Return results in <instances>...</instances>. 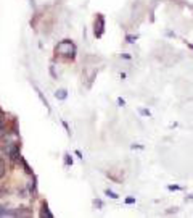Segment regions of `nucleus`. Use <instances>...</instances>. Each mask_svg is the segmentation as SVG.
<instances>
[{"label": "nucleus", "mask_w": 193, "mask_h": 218, "mask_svg": "<svg viewBox=\"0 0 193 218\" xmlns=\"http://www.w3.org/2000/svg\"><path fill=\"white\" fill-rule=\"evenodd\" d=\"M56 52H60L63 55H69V57H74L76 55V47L73 45L71 41H61L60 44L56 45Z\"/></svg>", "instance_id": "obj_1"}, {"label": "nucleus", "mask_w": 193, "mask_h": 218, "mask_svg": "<svg viewBox=\"0 0 193 218\" xmlns=\"http://www.w3.org/2000/svg\"><path fill=\"white\" fill-rule=\"evenodd\" d=\"M103 32H105V16L98 13L95 20V37H101Z\"/></svg>", "instance_id": "obj_2"}, {"label": "nucleus", "mask_w": 193, "mask_h": 218, "mask_svg": "<svg viewBox=\"0 0 193 218\" xmlns=\"http://www.w3.org/2000/svg\"><path fill=\"white\" fill-rule=\"evenodd\" d=\"M55 97H56L58 100H64V99L68 97V92H66L64 89H60V91L55 92Z\"/></svg>", "instance_id": "obj_3"}, {"label": "nucleus", "mask_w": 193, "mask_h": 218, "mask_svg": "<svg viewBox=\"0 0 193 218\" xmlns=\"http://www.w3.org/2000/svg\"><path fill=\"white\" fill-rule=\"evenodd\" d=\"M40 216H48V218H53V213H52L50 210H48V205H47V204H44V207H42Z\"/></svg>", "instance_id": "obj_4"}, {"label": "nucleus", "mask_w": 193, "mask_h": 218, "mask_svg": "<svg viewBox=\"0 0 193 218\" xmlns=\"http://www.w3.org/2000/svg\"><path fill=\"white\" fill-rule=\"evenodd\" d=\"M7 166H5V162L2 158H0V179H2L3 176H5V173H7V170H5Z\"/></svg>", "instance_id": "obj_5"}, {"label": "nucleus", "mask_w": 193, "mask_h": 218, "mask_svg": "<svg viewBox=\"0 0 193 218\" xmlns=\"http://www.w3.org/2000/svg\"><path fill=\"white\" fill-rule=\"evenodd\" d=\"M35 91H37V94H39V97H40V100H42V102H44V105H45V107H47V108H48V110H50V107H48V102H47V99H45V97H44V94H42V92H40V91H39V89H37V87H35Z\"/></svg>", "instance_id": "obj_6"}, {"label": "nucleus", "mask_w": 193, "mask_h": 218, "mask_svg": "<svg viewBox=\"0 0 193 218\" xmlns=\"http://www.w3.org/2000/svg\"><path fill=\"white\" fill-rule=\"evenodd\" d=\"M71 165H73V158L69 154H66L64 155V166H71Z\"/></svg>", "instance_id": "obj_7"}, {"label": "nucleus", "mask_w": 193, "mask_h": 218, "mask_svg": "<svg viewBox=\"0 0 193 218\" xmlns=\"http://www.w3.org/2000/svg\"><path fill=\"white\" fill-rule=\"evenodd\" d=\"M139 39V36H130V34H127V36H125V41H127L129 44H134L135 41H137Z\"/></svg>", "instance_id": "obj_8"}, {"label": "nucleus", "mask_w": 193, "mask_h": 218, "mask_svg": "<svg viewBox=\"0 0 193 218\" xmlns=\"http://www.w3.org/2000/svg\"><path fill=\"white\" fill-rule=\"evenodd\" d=\"M105 194L106 196H108V197H111V199H118L119 196L118 194H116V192H113V191H110V189H106V191H105Z\"/></svg>", "instance_id": "obj_9"}, {"label": "nucleus", "mask_w": 193, "mask_h": 218, "mask_svg": "<svg viewBox=\"0 0 193 218\" xmlns=\"http://www.w3.org/2000/svg\"><path fill=\"white\" fill-rule=\"evenodd\" d=\"M167 189L169 191H182V187L177 186V184H171V186H167Z\"/></svg>", "instance_id": "obj_10"}, {"label": "nucleus", "mask_w": 193, "mask_h": 218, "mask_svg": "<svg viewBox=\"0 0 193 218\" xmlns=\"http://www.w3.org/2000/svg\"><path fill=\"white\" fill-rule=\"evenodd\" d=\"M140 115H143V116H150L151 113H150V110H147V108H140Z\"/></svg>", "instance_id": "obj_11"}, {"label": "nucleus", "mask_w": 193, "mask_h": 218, "mask_svg": "<svg viewBox=\"0 0 193 218\" xmlns=\"http://www.w3.org/2000/svg\"><path fill=\"white\" fill-rule=\"evenodd\" d=\"M61 123H63V126H64V129H66V134L71 136V129H69V126H68V123H66V121H61Z\"/></svg>", "instance_id": "obj_12"}, {"label": "nucleus", "mask_w": 193, "mask_h": 218, "mask_svg": "<svg viewBox=\"0 0 193 218\" xmlns=\"http://www.w3.org/2000/svg\"><path fill=\"white\" fill-rule=\"evenodd\" d=\"M118 105H119V107H124V105H125V100L121 99V97H118Z\"/></svg>", "instance_id": "obj_13"}, {"label": "nucleus", "mask_w": 193, "mask_h": 218, "mask_svg": "<svg viewBox=\"0 0 193 218\" xmlns=\"http://www.w3.org/2000/svg\"><path fill=\"white\" fill-rule=\"evenodd\" d=\"M93 204H95V207H98V208H101V207H103V202H101V201H96V199L93 201Z\"/></svg>", "instance_id": "obj_14"}, {"label": "nucleus", "mask_w": 193, "mask_h": 218, "mask_svg": "<svg viewBox=\"0 0 193 218\" xmlns=\"http://www.w3.org/2000/svg\"><path fill=\"white\" fill-rule=\"evenodd\" d=\"M125 204H135V197H127L125 199Z\"/></svg>", "instance_id": "obj_15"}, {"label": "nucleus", "mask_w": 193, "mask_h": 218, "mask_svg": "<svg viewBox=\"0 0 193 218\" xmlns=\"http://www.w3.org/2000/svg\"><path fill=\"white\" fill-rule=\"evenodd\" d=\"M76 155L79 157V158H84V157H82V154H81V150H76Z\"/></svg>", "instance_id": "obj_16"}, {"label": "nucleus", "mask_w": 193, "mask_h": 218, "mask_svg": "<svg viewBox=\"0 0 193 218\" xmlns=\"http://www.w3.org/2000/svg\"><path fill=\"white\" fill-rule=\"evenodd\" d=\"M132 149H143V146H135V144H134V146H132Z\"/></svg>", "instance_id": "obj_17"}, {"label": "nucleus", "mask_w": 193, "mask_h": 218, "mask_svg": "<svg viewBox=\"0 0 193 218\" xmlns=\"http://www.w3.org/2000/svg\"><path fill=\"white\" fill-rule=\"evenodd\" d=\"M190 49H191V50H193V44H190Z\"/></svg>", "instance_id": "obj_18"}]
</instances>
